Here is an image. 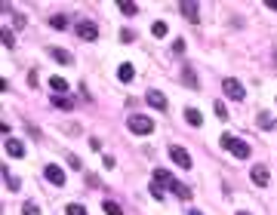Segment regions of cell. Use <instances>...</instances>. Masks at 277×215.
Instances as JSON below:
<instances>
[{"label": "cell", "instance_id": "11", "mask_svg": "<svg viewBox=\"0 0 277 215\" xmlns=\"http://www.w3.org/2000/svg\"><path fill=\"white\" fill-rule=\"evenodd\" d=\"M133 77H136V68H133L130 62H123V65L117 68V80H123V83H130Z\"/></svg>", "mask_w": 277, "mask_h": 215}, {"label": "cell", "instance_id": "16", "mask_svg": "<svg viewBox=\"0 0 277 215\" xmlns=\"http://www.w3.org/2000/svg\"><path fill=\"white\" fill-rule=\"evenodd\" d=\"M50 55H53V59H55V62H62V65H71V62H74V59H71V55H68L65 49H55V47L50 49Z\"/></svg>", "mask_w": 277, "mask_h": 215}, {"label": "cell", "instance_id": "21", "mask_svg": "<svg viewBox=\"0 0 277 215\" xmlns=\"http://www.w3.org/2000/svg\"><path fill=\"white\" fill-rule=\"evenodd\" d=\"M102 209H105L108 215H123V212H120V206H117V203H111V200H105V203H102Z\"/></svg>", "mask_w": 277, "mask_h": 215}, {"label": "cell", "instance_id": "14", "mask_svg": "<svg viewBox=\"0 0 277 215\" xmlns=\"http://www.w3.org/2000/svg\"><path fill=\"white\" fill-rule=\"evenodd\" d=\"M53 108H62V111H71V108H74V98H65V96H53Z\"/></svg>", "mask_w": 277, "mask_h": 215}, {"label": "cell", "instance_id": "15", "mask_svg": "<svg viewBox=\"0 0 277 215\" xmlns=\"http://www.w3.org/2000/svg\"><path fill=\"white\" fill-rule=\"evenodd\" d=\"M169 191H172V194H176L179 200H188V197H191V191H188V185H179V182H172V185H169Z\"/></svg>", "mask_w": 277, "mask_h": 215}, {"label": "cell", "instance_id": "31", "mask_svg": "<svg viewBox=\"0 0 277 215\" xmlns=\"http://www.w3.org/2000/svg\"><path fill=\"white\" fill-rule=\"evenodd\" d=\"M68 163H71V166L77 169V172H80V169H83V163H80V157H74V154H71V157H68Z\"/></svg>", "mask_w": 277, "mask_h": 215}, {"label": "cell", "instance_id": "24", "mask_svg": "<svg viewBox=\"0 0 277 215\" xmlns=\"http://www.w3.org/2000/svg\"><path fill=\"white\" fill-rule=\"evenodd\" d=\"M120 13H123V16H136L138 6H136V3H120Z\"/></svg>", "mask_w": 277, "mask_h": 215}, {"label": "cell", "instance_id": "19", "mask_svg": "<svg viewBox=\"0 0 277 215\" xmlns=\"http://www.w3.org/2000/svg\"><path fill=\"white\" fill-rule=\"evenodd\" d=\"M0 40H3V47H6V49H9V47H16V34H13V31H6V28L0 31Z\"/></svg>", "mask_w": 277, "mask_h": 215}, {"label": "cell", "instance_id": "18", "mask_svg": "<svg viewBox=\"0 0 277 215\" xmlns=\"http://www.w3.org/2000/svg\"><path fill=\"white\" fill-rule=\"evenodd\" d=\"M259 129H274V117L268 114V111H262V114H259Z\"/></svg>", "mask_w": 277, "mask_h": 215}, {"label": "cell", "instance_id": "20", "mask_svg": "<svg viewBox=\"0 0 277 215\" xmlns=\"http://www.w3.org/2000/svg\"><path fill=\"white\" fill-rule=\"evenodd\" d=\"M151 34H154V37H166V22H154Z\"/></svg>", "mask_w": 277, "mask_h": 215}, {"label": "cell", "instance_id": "30", "mask_svg": "<svg viewBox=\"0 0 277 215\" xmlns=\"http://www.w3.org/2000/svg\"><path fill=\"white\" fill-rule=\"evenodd\" d=\"M172 52H176V55L185 52V40H182V37H179V40H172Z\"/></svg>", "mask_w": 277, "mask_h": 215}, {"label": "cell", "instance_id": "1", "mask_svg": "<svg viewBox=\"0 0 277 215\" xmlns=\"http://www.w3.org/2000/svg\"><path fill=\"white\" fill-rule=\"evenodd\" d=\"M222 144L237 157V160H247V157H249V144H247L244 139H237V135H228V132H225V135H222Z\"/></svg>", "mask_w": 277, "mask_h": 215}, {"label": "cell", "instance_id": "25", "mask_svg": "<svg viewBox=\"0 0 277 215\" xmlns=\"http://www.w3.org/2000/svg\"><path fill=\"white\" fill-rule=\"evenodd\" d=\"M50 25H53V28H59V31H62V28L68 25V19H65V16H53V19H50Z\"/></svg>", "mask_w": 277, "mask_h": 215}, {"label": "cell", "instance_id": "9", "mask_svg": "<svg viewBox=\"0 0 277 215\" xmlns=\"http://www.w3.org/2000/svg\"><path fill=\"white\" fill-rule=\"evenodd\" d=\"M179 13L188 19V22H194V25L200 22V6H197V3H182V6H179Z\"/></svg>", "mask_w": 277, "mask_h": 215}, {"label": "cell", "instance_id": "17", "mask_svg": "<svg viewBox=\"0 0 277 215\" xmlns=\"http://www.w3.org/2000/svg\"><path fill=\"white\" fill-rule=\"evenodd\" d=\"M50 86H53V93H65V89H68V83H65V77H50Z\"/></svg>", "mask_w": 277, "mask_h": 215}, {"label": "cell", "instance_id": "27", "mask_svg": "<svg viewBox=\"0 0 277 215\" xmlns=\"http://www.w3.org/2000/svg\"><path fill=\"white\" fill-rule=\"evenodd\" d=\"M213 108H216V114H219V117H222V120H228V108H225V101H216V105H213Z\"/></svg>", "mask_w": 277, "mask_h": 215}, {"label": "cell", "instance_id": "5", "mask_svg": "<svg viewBox=\"0 0 277 215\" xmlns=\"http://www.w3.org/2000/svg\"><path fill=\"white\" fill-rule=\"evenodd\" d=\"M43 175H46V182L55 185V188H62V185H65V172H62V166H55V163L46 166V169H43Z\"/></svg>", "mask_w": 277, "mask_h": 215}, {"label": "cell", "instance_id": "29", "mask_svg": "<svg viewBox=\"0 0 277 215\" xmlns=\"http://www.w3.org/2000/svg\"><path fill=\"white\" fill-rule=\"evenodd\" d=\"M151 197H154V200H164L166 194H164V188H160V185H154V182H151Z\"/></svg>", "mask_w": 277, "mask_h": 215}, {"label": "cell", "instance_id": "22", "mask_svg": "<svg viewBox=\"0 0 277 215\" xmlns=\"http://www.w3.org/2000/svg\"><path fill=\"white\" fill-rule=\"evenodd\" d=\"M65 212H68V215H89L83 206H80V203H68V209H65Z\"/></svg>", "mask_w": 277, "mask_h": 215}, {"label": "cell", "instance_id": "8", "mask_svg": "<svg viewBox=\"0 0 277 215\" xmlns=\"http://www.w3.org/2000/svg\"><path fill=\"white\" fill-rule=\"evenodd\" d=\"M145 101H148V105H151L154 111H166V96L160 93V89H151V93L145 96Z\"/></svg>", "mask_w": 277, "mask_h": 215}, {"label": "cell", "instance_id": "33", "mask_svg": "<svg viewBox=\"0 0 277 215\" xmlns=\"http://www.w3.org/2000/svg\"><path fill=\"white\" fill-rule=\"evenodd\" d=\"M237 215H249V212H247V209H240V212H237Z\"/></svg>", "mask_w": 277, "mask_h": 215}, {"label": "cell", "instance_id": "6", "mask_svg": "<svg viewBox=\"0 0 277 215\" xmlns=\"http://www.w3.org/2000/svg\"><path fill=\"white\" fill-rule=\"evenodd\" d=\"M169 157H172V163H176V166L191 169V157H188V151H185V148H179V144H172V148H169Z\"/></svg>", "mask_w": 277, "mask_h": 215}, {"label": "cell", "instance_id": "12", "mask_svg": "<svg viewBox=\"0 0 277 215\" xmlns=\"http://www.w3.org/2000/svg\"><path fill=\"white\" fill-rule=\"evenodd\" d=\"M185 120H188V126H200V123H203V114H200L197 108H188V111H185Z\"/></svg>", "mask_w": 277, "mask_h": 215}, {"label": "cell", "instance_id": "10", "mask_svg": "<svg viewBox=\"0 0 277 215\" xmlns=\"http://www.w3.org/2000/svg\"><path fill=\"white\" fill-rule=\"evenodd\" d=\"M6 154H13V157H25V142H19V139H6Z\"/></svg>", "mask_w": 277, "mask_h": 215}, {"label": "cell", "instance_id": "26", "mask_svg": "<svg viewBox=\"0 0 277 215\" xmlns=\"http://www.w3.org/2000/svg\"><path fill=\"white\" fill-rule=\"evenodd\" d=\"M3 178H6V185L13 188V191H19V178H16V175H9V172H6V166H3Z\"/></svg>", "mask_w": 277, "mask_h": 215}, {"label": "cell", "instance_id": "4", "mask_svg": "<svg viewBox=\"0 0 277 215\" xmlns=\"http://www.w3.org/2000/svg\"><path fill=\"white\" fill-rule=\"evenodd\" d=\"M77 37L80 40H86V43H96L99 40V25H96V22H77Z\"/></svg>", "mask_w": 277, "mask_h": 215}, {"label": "cell", "instance_id": "13", "mask_svg": "<svg viewBox=\"0 0 277 215\" xmlns=\"http://www.w3.org/2000/svg\"><path fill=\"white\" fill-rule=\"evenodd\" d=\"M172 182H176V178H172L166 169H154V185H166V188H169Z\"/></svg>", "mask_w": 277, "mask_h": 215}, {"label": "cell", "instance_id": "7", "mask_svg": "<svg viewBox=\"0 0 277 215\" xmlns=\"http://www.w3.org/2000/svg\"><path fill=\"white\" fill-rule=\"evenodd\" d=\"M249 178H252V182H256L259 188H265V185H268L271 182V172H268V166H252V172H249Z\"/></svg>", "mask_w": 277, "mask_h": 215}, {"label": "cell", "instance_id": "3", "mask_svg": "<svg viewBox=\"0 0 277 215\" xmlns=\"http://www.w3.org/2000/svg\"><path fill=\"white\" fill-rule=\"evenodd\" d=\"M222 89H225V96H228L231 101H244V98H247V89H244V83H240V80H234V77H225V80H222Z\"/></svg>", "mask_w": 277, "mask_h": 215}, {"label": "cell", "instance_id": "32", "mask_svg": "<svg viewBox=\"0 0 277 215\" xmlns=\"http://www.w3.org/2000/svg\"><path fill=\"white\" fill-rule=\"evenodd\" d=\"M188 215H203V212H200V209H191V212H188Z\"/></svg>", "mask_w": 277, "mask_h": 215}, {"label": "cell", "instance_id": "2", "mask_svg": "<svg viewBox=\"0 0 277 215\" xmlns=\"http://www.w3.org/2000/svg\"><path fill=\"white\" fill-rule=\"evenodd\" d=\"M126 126H130V132H136V135H148V132H154V120L145 117V114H133L130 120H126Z\"/></svg>", "mask_w": 277, "mask_h": 215}, {"label": "cell", "instance_id": "23", "mask_svg": "<svg viewBox=\"0 0 277 215\" xmlns=\"http://www.w3.org/2000/svg\"><path fill=\"white\" fill-rule=\"evenodd\" d=\"M185 83L191 89H197V77H194V68H185Z\"/></svg>", "mask_w": 277, "mask_h": 215}, {"label": "cell", "instance_id": "28", "mask_svg": "<svg viewBox=\"0 0 277 215\" xmlns=\"http://www.w3.org/2000/svg\"><path fill=\"white\" fill-rule=\"evenodd\" d=\"M22 215H40V209L34 206V203H25V206H22Z\"/></svg>", "mask_w": 277, "mask_h": 215}]
</instances>
